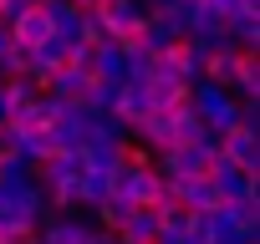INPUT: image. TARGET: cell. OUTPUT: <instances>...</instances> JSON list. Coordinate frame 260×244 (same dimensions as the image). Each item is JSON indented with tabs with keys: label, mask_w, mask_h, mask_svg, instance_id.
<instances>
[{
	"label": "cell",
	"mask_w": 260,
	"mask_h": 244,
	"mask_svg": "<svg viewBox=\"0 0 260 244\" xmlns=\"http://www.w3.org/2000/svg\"><path fill=\"white\" fill-rule=\"evenodd\" d=\"M97 244H117V239H112V234H97Z\"/></svg>",
	"instance_id": "cell-21"
},
{
	"label": "cell",
	"mask_w": 260,
	"mask_h": 244,
	"mask_svg": "<svg viewBox=\"0 0 260 244\" xmlns=\"http://www.w3.org/2000/svg\"><path fill=\"white\" fill-rule=\"evenodd\" d=\"M97 21H102V36H107V41L127 46V41L143 31L148 11H143V0H102V6H97Z\"/></svg>",
	"instance_id": "cell-3"
},
{
	"label": "cell",
	"mask_w": 260,
	"mask_h": 244,
	"mask_svg": "<svg viewBox=\"0 0 260 244\" xmlns=\"http://www.w3.org/2000/svg\"><path fill=\"white\" fill-rule=\"evenodd\" d=\"M189 107H194V117L204 122V128H209L214 138H224L230 128H240V102L230 97V87L194 82V87H189Z\"/></svg>",
	"instance_id": "cell-1"
},
{
	"label": "cell",
	"mask_w": 260,
	"mask_h": 244,
	"mask_svg": "<svg viewBox=\"0 0 260 244\" xmlns=\"http://www.w3.org/2000/svg\"><path fill=\"white\" fill-rule=\"evenodd\" d=\"M214 158H224V163H235L240 173H255V178H260V133L230 128V133L219 138V153H214Z\"/></svg>",
	"instance_id": "cell-6"
},
{
	"label": "cell",
	"mask_w": 260,
	"mask_h": 244,
	"mask_svg": "<svg viewBox=\"0 0 260 244\" xmlns=\"http://www.w3.org/2000/svg\"><path fill=\"white\" fill-rule=\"evenodd\" d=\"M21 183H36V168L21 158H0V188H21Z\"/></svg>",
	"instance_id": "cell-18"
},
{
	"label": "cell",
	"mask_w": 260,
	"mask_h": 244,
	"mask_svg": "<svg viewBox=\"0 0 260 244\" xmlns=\"http://www.w3.org/2000/svg\"><path fill=\"white\" fill-rule=\"evenodd\" d=\"M56 112H61V107H56L51 97H36L31 107H21V112L6 122V128H11V133H46L51 122H56Z\"/></svg>",
	"instance_id": "cell-8"
},
{
	"label": "cell",
	"mask_w": 260,
	"mask_h": 244,
	"mask_svg": "<svg viewBox=\"0 0 260 244\" xmlns=\"http://www.w3.org/2000/svg\"><path fill=\"white\" fill-rule=\"evenodd\" d=\"M112 239H117V244H153V239H158V214H153V209H133Z\"/></svg>",
	"instance_id": "cell-9"
},
{
	"label": "cell",
	"mask_w": 260,
	"mask_h": 244,
	"mask_svg": "<svg viewBox=\"0 0 260 244\" xmlns=\"http://www.w3.org/2000/svg\"><path fill=\"white\" fill-rule=\"evenodd\" d=\"M92 82H117L122 87V46L117 41H97V76Z\"/></svg>",
	"instance_id": "cell-16"
},
{
	"label": "cell",
	"mask_w": 260,
	"mask_h": 244,
	"mask_svg": "<svg viewBox=\"0 0 260 244\" xmlns=\"http://www.w3.org/2000/svg\"><path fill=\"white\" fill-rule=\"evenodd\" d=\"M0 122H6V117H0Z\"/></svg>",
	"instance_id": "cell-22"
},
{
	"label": "cell",
	"mask_w": 260,
	"mask_h": 244,
	"mask_svg": "<svg viewBox=\"0 0 260 244\" xmlns=\"http://www.w3.org/2000/svg\"><path fill=\"white\" fill-rule=\"evenodd\" d=\"M36 97H41V92H36V87H31L26 76H11V82H0V117L11 122V117H16L21 107H31Z\"/></svg>",
	"instance_id": "cell-14"
},
{
	"label": "cell",
	"mask_w": 260,
	"mask_h": 244,
	"mask_svg": "<svg viewBox=\"0 0 260 244\" xmlns=\"http://www.w3.org/2000/svg\"><path fill=\"white\" fill-rule=\"evenodd\" d=\"M235 16H245V21H260V0H235Z\"/></svg>",
	"instance_id": "cell-19"
},
{
	"label": "cell",
	"mask_w": 260,
	"mask_h": 244,
	"mask_svg": "<svg viewBox=\"0 0 260 244\" xmlns=\"http://www.w3.org/2000/svg\"><path fill=\"white\" fill-rule=\"evenodd\" d=\"M102 198H112V178H102V173H82V178H77V204H82V209H97Z\"/></svg>",
	"instance_id": "cell-17"
},
{
	"label": "cell",
	"mask_w": 260,
	"mask_h": 244,
	"mask_svg": "<svg viewBox=\"0 0 260 244\" xmlns=\"http://www.w3.org/2000/svg\"><path fill=\"white\" fill-rule=\"evenodd\" d=\"M133 41H138V46H143L148 56H164V51H174V46H179L184 36H179V31H174V21L164 16V21H143V31H138Z\"/></svg>",
	"instance_id": "cell-10"
},
{
	"label": "cell",
	"mask_w": 260,
	"mask_h": 244,
	"mask_svg": "<svg viewBox=\"0 0 260 244\" xmlns=\"http://www.w3.org/2000/svg\"><path fill=\"white\" fill-rule=\"evenodd\" d=\"M127 143H133V138H127V128H122L117 117H92L82 148H127Z\"/></svg>",
	"instance_id": "cell-13"
},
{
	"label": "cell",
	"mask_w": 260,
	"mask_h": 244,
	"mask_svg": "<svg viewBox=\"0 0 260 244\" xmlns=\"http://www.w3.org/2000/svg\"><path fill=\"white\" fill-rule=\"evenodd\" d=\"M230 97H235V102H255V97H260V51H245V56H240V71H235V82H230Z\"/></svg>",
	"instance_id": "cell-12"
},
{
	"label": "cell",
	"mask_w": 260,
	"mask_h": 244,
	"mask_svg": "<svg viewBox=\"0 0 260 244\" xmlns=\"http://www.w3.org/2000/svg\"><path fill=\"white\" fill-rule=\"evenodd\" d=\"M97 224L82 219V214H51L41 229H36V244H97Z\"/></svg>",
	"instance_id": "cell-5"
},
{
	"label": "cell",
	"mask_w": 260,
	"mask_h": 244,
	"mask_svg": "<svg viewBox=\"0 0 260 244\" xmlns=\"http://www.w3.org/2000/svg\"><path fill=\"white\" fill-rule=\"evenodd\" d=\"M204 178L214 183L219 204H260V178H255V173H240V168L224 163V158H209Z\"/></svg>",
	"instance_id": "cell-2"
},
{
	"label": "cell",
	"mask_w": 260,
	"mask_h": 244,
	"mask_svg": "<svg viewBox=\"0 0 260 244\" xmlns=\"http://www.w3.org/2000/svg\"><path fill=\"white\" fill-rule=\"evenodd\" d=\"M72 6H77V11H97V6H102V0H72Z\"/></svg>",
	"instance_id": "cell-20"
},
{
	"label": "cell",
	"mask_w": 260,
	"mask_h": 244,
	"mask_svg": "<svg viewBox=\"0 0 260 244\" xmlns=\"http://www.w3.org/2000/svg\"><path fill=\"white\" fill-rule=\"evenodd\" d=\"M143 92H148V112H174V107H184V102H189V87H184V82H174V76H153Z\"/></svg>",
	"instance_id": "cell-11"
},
{
	"label": "cell",
	"mask_w": 260,
	"mask_h": 244,
	"mask_svg": "<svg viewBox=\"0 0 260 244\" xmlns=\"http://www.w3.org/2000/svg\"><path fill=\"white\" fill-rule=\"evenodd\" d=\"M87 122H92V117H87L82 107H61L56 122L46 128L51 148H56V153H82V143H87Z\"/></svg>",
	"instance_id": "cell-7"
},
{
	"label": "cell",
	"mask_w": 260,
	"mask_h": 244,
	"mask_svg": "<svg viewBox=\"0 0 260 244\" xmlns=\"http://www.w3.org/2000/svg\"><path fill=\"white\" fill-rule=\"evenodd\" d=\"M204 168H209V153H199V148H189V143H174L169 153L153 158V173H158L169 188H179V183H189V178H204Z\"/></svg>",
	"instance_id": "cell-4"
},
{
	"label": "cell",
	"mask_w": 260,
	"mask_h": 244,
	"mask_svg": "<svg viewBox=\"0 0 260 244\" xmlns=\"http://www.w3.org/2000/svg\"><path fill=\"white\" fill-rule=\"evenodd\" d=\"M112 117L122 122V128L143 122V117H148V92H143V87H122V92H117V107H112Z\"/></svg>",
	"instance_id": "cell-15"
}]
</instances>
